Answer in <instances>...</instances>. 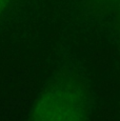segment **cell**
I'll return each instance as SVG.
<instances>
[{
  "label": "cell",
  "instance_id": "cell-1",
  "mask_svg": "<svg viewBox=\"0 0 120 121\" xmlns=\"http://www.w3.org/2000/svg\"><path fill=\"white\" fill-rule=\"evenodd\" d=\"M11 0H0V13H2L6 9L8 4L10 3Z\"/></svg>",
  "mask_w": 120,
  "mask_h": 121
}]
</instances>
